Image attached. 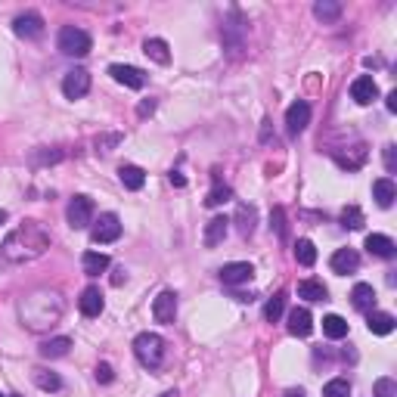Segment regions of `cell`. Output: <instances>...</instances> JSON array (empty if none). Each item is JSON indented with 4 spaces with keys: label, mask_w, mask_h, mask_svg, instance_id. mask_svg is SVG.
Here are the masks:
<instances>
[{
    "label": "cell",
    "mask_w": 397,
    "mask_h": 397,
    "mask_svg": "<svg viewBox=\"0 0 397 397\" xmlns=\"http://www.w3.org/2000/svg\"><path fill=\"white\" fill-rule=\"evenodd\" d=\"M50 242H53V236L41 221H25L3 239V255L16 264H25V261L41 257L50 248Z\"/></svg>",
    "instance_id": "cell-1"
},
{
    "label": "cell",
    "mask_w": 397,
    "mask_h": 397,
    "mask_svg": "<svg viewBox=\"0 0 397 397\" xmlns=\"http://www.w3.org/2000/svg\"><path fill=\"white\" fill-rule=\"evenodd\" d=\"M134 354L146 369H158L164 363V339L155 332H140L134 339Z\"/></svg>",
    "instance_id": "cell-2"
},
{
    "label": "cell",
    "mask_w": 397,
    "mask_h": 397,
    "mask_svg": "<svg viewBox=\"0 0 397 397\" xmlns=\"http://www.w3.org/2000/svg\"><path fill=\"white\" fill-rule=\"evenodd\" d=\"M59 50L65 53V56H87L90 47H94V41H90V35L84 28H75V25H65L62 31H59Z\"/></svg>",
    "instance_id": "cell-3"
},
{
    "label": "cell",
    "mask_w": 397,
    "mask_h": 397,
    "mask_svg": "<svg viewBox=\"0 0 397 397\" xmlns=\"http://www.w3.org/2000/svg\"><path fill=\"white\" fill-rule=\"evenodd\" d=\"M65 217H69V227L71 230H84L94 223V198L90 196H75L65 208Z\"/></svg>",
    "instance_id": "cell-4"
},
{
    "label": "cell",
    "mask_w": 397,
    "mask_h": 397,
    "mask_svg": "<svg viewBox=\"0 0 397 397\" xmlns=\"http://www.w3.org/2000/svg\"><path fill=\"white\" fill-rule=\"evenodd\" d=\"M118 236H121V221H118V214H112V211L99 214V221L94 223V230H90V239H94L96 246H109Z\"/></svg>",
    "instance_id": "cell-5"
},
{
    "label": "cell",
    "mask_w": 397,
    "mask_h": 397,
    "mask_svg": "<svg viewBox=\"0 0 397 397\" xmlns=\"http://www.w3.org/2000/svg\"><path fill=\"white\" fill-rule=\"evenodd\" d=\"M62 94L69 99H81L90 94V71L87 69H71L62 78Z\"/></svg>",
    "instance_id": "cell-6"
},
{
    "label": "cell",
    "mask_w": 397,
    "mask_h": 397,
    "mask_svg": "<svg viewBox=\"0 0 397 397\" xmlns=\"http://www.w3.org/2000/svg\"><path fill=\"white\" fill-rule=\"evenodd\" d=\"M12 31H16L19 37H25V41H35V37L44 35V19L37 16V12H19V16L12 19Z\"/></svg>",
    "instance_id": "cell-7"
},
{
    "label": "cell",
    "mask_w": 397,
    "mask_h": 397,
    "mask_svg": "<svg viewBox=\"0 0 397 397\" xmlns=\"http://www.w3.org/2000/svg\"><path fill=\"white\" fill-rule=\"evenodd\" d=\"M109 75L115 78L118 84L130 87V90H143V84H146V75H143L137 65H121V62H115V65H109Z\"/></svg>",
    "instance_id": "cell-8"
},
{
    "label": "cell",
    "mask_w": 397,
    "mask_h": 397,
    "mask_svg": "<svg viewBox=\"0 0 397 397\" xmlns=\"http://www.w3.org/2000/svg\"><path fill=\"white\" fill-rule=\"evenodd\" d=\"M217 276H221L223 286H242V282H248L255 276V267L246 261H233V264H223Z\"/></svg>",
    "instance_id": "cell-9"
},
{
    "label": "cell",
    "mask_w": 397,
    "mask_h": 397,
    "mask_svg": "<svg viewBox=\"0 0 397 397\" xmlns=\"http://www.w3.org/2000/svg\"><path fill=\"white\" fill-rule=\"evenodd\" d=\"M307 124H310V105L304 103V99H298V103H292L286 109V128L292 137H298V134H304Z\"/></svg>",
    "instance_id": "cell-10"
},
{
    "label": "cell",
    "mask_w": 397,
    "mask_h": 397,
    "mask_svg": "<svg viewBox=\"0 0 397 397\" xmlns=\"http://www.w3.org/2000/svg\"><path fill=\"white\" fill-rule=\"evenodd\" d=\"M350 99H354L357 105H369L373 99H379V84L373 81V75L354 78V84H350Z\"/></svg>",
    "instance_id": "cell-11"
},
{
    "label": "cell",
    "mask_w": 397,
    "mask_h": 397,
    "mask_svg": "<svg viewBox=\"0 0 397 397\" xmlns=\"http://www.w3.org/2000/svg\"><path fill=\"white\" fill-rule=\"evenodd\" d=\"M152 316H155V323H174V316H177V295L171 292V289L158 292V298L152 301Z\"/></svg>",
    "instance_id": "cell-12"
},
{
    "label": "cell",
    "mask_w": 397,
    "mask_h": 397,
    "mask_svg": "<svg viewBox=\"0 0 397 397\" xmlns=\"http://www.w3.org/2000/svg\"><path fill=\"white\" fill-rule=\"evenodd\" d=\"M286 329H289V335H295V339H307V335L314 332V316H310V310H307V307L289 310Z\"/></svg>",
    "instance_id": "cell-13"
},
{
    "label": "cell",
    "mask_w": 397,
    "mask_h": 397,
    "mask_svg": "<svg viewBox=\"0 0 397 397\" xmlns=\"http://www.w3.org/2000/svg\"><path fill=\"white\" fill-rule=\"evenodd\" d=\"M78 307H81L84 316H90V320H94V316H99V314H103V307H105L103 292H99L96 286H87L81 292V298H78Z\"/></svg>",
    "instance_id": "cell-14"
},
{
    "label": "cell",
    "mask_w": 397,
    "mask_h": 397,
    "mask_svg": "<svg viewBox=\"0 0 397 397\" xmlns=\"http://www.w3.org/2000/svg\"><path fill=\"white\" fill-rule=\"evenodd\" d=\"M329 264H332V270L339 276H348V273H357V267H360V255H357L354 248H339Z\"/></svg>",
    "instance_id": "cell-15"
},
{
    "label": "cell",
    "mask_w": 397,
    "mask_h": 397,
    "mask_svg": "<svg viewBox=\"0 0 397 397\" xmlns=\"http://www.w3.org/2000/svg\"><path fill=\"white\" fill-rule=\"evenodd\" d=\"M227 230H230V221L223 214H217V217H211L208 223H205V236H202V242L208 248H214V246H221L223 242V236H227Z\"/></svg>",
    "instance_id": "cell-16"
},
{
    "label": "cell",
    "mask_w": 397,
    "mask_h": 397,
    "mask_svg": "<svg viewBox=\"0 0 397 397\" xmlns=\"http://www.w3.org/2000/svg\"><path fill=\"white\" fill-rule=\"evenodd\" d=\"M394 239L385 233H369L366 236V251L375 257H382V261H388V257H394Z\"/></svg>",
    "instance_id": "cell-17"
},
{
    "label": "cell",
    "mask_w": 397,
    "mask_h": 397,
    "mask_svg": "<svg viewBox=\"0 0 397 397\" xmlns=\"http://www.w3.org/2000/svg\"><path fill=\"white\" fill-rule=\"evenodd\" d=\"M350 304H354L357 310H363V314L375 310V289L369 286V282H357V286L350 289Z\"/></svg>",
    "instance_id": "cell-18"
},
{
    "label": "cell",
    "mask_w": 397,
    "mask_h": 397,
    "mask_svg": "<svg viewBox=\"0 0 397 397\" xmlns=\"http://www.w3.org/2000/svg\"><path fill=\"white\" fill-rule=\"evenodd\" d=\"M373 198H375L379 208H391L394 198H397V187H394L391 177H379V180L373 183Z\"/></svg>",
    "instance_id": "cell-19"
},
{
    "label": "cell",
    "mask_w": 397,
    "mask_h": 397,
    "mask_svg": "<svg viewBox=\"0 0 397 397\" xmlns=\"http://www.w3.org/2000/svg\"><path fill=\"white\" fill-rule=\"evenodd\" d=\"M394 323L397 320L391 314H385V310H369V314H366V326H369V332H373V335H391Z\"/></svg>",
    "instance_id": "cell-20"
},
{
    "label": "cell",
    "mask_w": 397,
    "mask_h": 397,
    "mask_svg": "<svg viewBox=\"0 0 397 397\" xmlns=\"http://www.w3.org/2000/svg\"><path fill=\"white\" fill-rule=\"evenodd\" d=\"M118 177H121L124 189H130V193L143 189V183H146V171L137 168V164H121V168H118Z\"/></svg>",
    "instance_id": "cell-21"
},
{
    "label": "cell",
    "mask_w": 397,
    "mask_h": 397,
    "mask_svg": "<svg viewBox=\"0 0 397 397\" xmlns=\"http://www.w3.org/2000/svg\"><path fill=\"white\" fill-rule=\"evenodd\" d=\"M81 264H84V273L87 276H99L109 270V255H103V251H84Z\"/></svg>",
    "instance_id": "cell-22"
},
{
    "label": "cell",
    "mask_w": 397,
    "mask_h": 397,
    "mask_svg": "<svg viewBox=\"0 0 397 397\" xmlns=\"http://www.w3.org/2000/svg\"><path fill=\"white\" fill-rule=\"evenodd\" d=\"M298 298H304V301H326L329 292L320 280H301L298 282Z\"/></svg>",
    "instance_id": "cell-23"
},
{
    "label": "cell",
    "mask_w": 397,
    "mask_h": 397,
    "mask_svg": "<svg viewBox=\"0 0 397 397\" xmlns=\"http://www.w3.org/2000/svg\"><path fill=\"white\" fill-rule=\"evenodd\" d=\"M143 53H146L149 59H155L158 65H168V62H171V50H168V41H162V37H149V41L143 44Z\"/></svg>",
    "instance_id": "cell-24"
},
{
    "label": "cell",
    "mask_w": 397,
    "mask_h": 397,
    "mask_svg": "<svg viewBox=\"0 0 397 397\" xmlns=\"http://www.w3.org/2000/svg\"><path fill=\"white\" fill-rule=\"evenodd\" d=\"M323 332L329 335V339H345L348 335V320L345 316H339V314H329V316H323Z\"/></svg>",
    "instance_id": "cell-25"
},
{
    "label": "cell",
    "mask_w": 397,
    "mask_h": 397,
    "mask_svg": "<svg viewBox=\"0 0 397 397\" xmlns=\"http://www.w3.org/2000/svg\"><path fill=\"white\" fill-rule=\"evenodd\" d=\"M71 348V341L65 339V335H59V339H50L41 345V357H47V360H56V357H65Z\"/></svg>",
    "instance_id": "cell-26"
},
{
    "label": "cell",
    "mask_w": 397,
    "mask_h": 397,
    "mask_svg": "<svg viewBox=\"0 0 397 397\" xmlns=\"http://www.w3.org/2000/svg\"><path fill=\"white\" fill-rule=\"evenodd\" d=\"M295 261L301 264V267H314L316 264V248L310 239H298L295 242Z\"/></svg>",
    "instance_id": "cell-27"
},
{
    "label": "cell",
    "mask_w": 397,
    "mask_h": 397,
    "mask_svg": "<svg viewBox=\"0 0 397 397\" xmlns=\"http://www.w3.org/2000/svg\"><path fill=\"white\" fill-rule=\"evenodd\" d=\"M282 310H286V292H276L267 304H264V320H267V323H276V320L282 316Z\"/></svg>",
    "instance_id": "cell-28"
},
{
    "label": "cell",
    "mask_w": 397,
    "mask_h": 397,
    "mask_svg": "<svg viewBox=\"0 0 397 397\" xmlns=\"http://www.w3.org/2000/svg\"><path fill=\"white\" fill-rule=\"evenodd\" d=\"M35 385L41 388V391H59L62 379H59L56 373H50V369H35Z\"/></svg>",
    "instance_id": "cell-29"
},
{
    "label": "cell",
    "mask_w": 397,
    "mask_h": 397,
    "mask_svg": "<svg viewBox=\"0 0 397 397\" xmlns=\"http://www.w3.org/2000/svg\"><path fill=\"white\" fill-rule=\"evenodd\" d=\"M230 198H233V189L223 187V183H217V187L205 196V205H208V208H221V205H227Z\"/></svg>",
    "instance_id": "cell-30"
},
{
    "label": "cell",
    "mask_w": 397,
    "mask_h": 397,
    "mask_svg": "<svg viewBox=\"0 0 397 397\" xmlns=\"http://www.w3.org/2000/svg\"><path fill=\"white\" fill-rule=\"evenodd\" d=\"M314 16L323 19V22H335V19L341 16V6L332 3V0H320V3L314 6Z\"/></svg>",
    "instance_id": "cell-31"
},
{
    "label": "cell",
    "mask_w": 397,
    "mask_h": 397,
    "mask_svg": "<svg viewBox=\"0 0 397 397\" xmlns=\"http://www.w3.org/2000/svg\"><path fill=\"white\" fill-rule=\"evenodd\" d=\"M341 227L345 230H360L363 227V211L357 208V205H348V208L341 211Z\"/></svg>",
    "instance_id": "cell-32"
},
{
    "label": "cell",
    "mask_w": 397,
    "mask_h": 397,
    "mask_svg": "<svg viewBox=\"0 0 397 397\" xmlns=\"http://www.w3.org/2000/svg\"><path fill=\"white\" fill-rule=\"evenodd\" d=\"M323 397H350V382L348 379H332L323 388Z\"/></svg>",
    "instance_id": "cell-33"
},
{
    "label": "cell",
    "mask_w": 397,
    "mask_h": 397,
    "mask_svg": "<svg viewBox=\"0 0 397 397\" xmlns=\"http://www.w3.org/2000/svg\"><path fill=\"white\" fill-rule=\"evenodd\" d=\"M270 227L276 230V236H280V239H286V211H282L280 205L270 211Z\"/></svg>",
    "instance_id": "cell-34"
},
{
    "label": "cell",
    "mask_w": 397,
    "mask_h": 397,
    "mask_svg": "<svg viewBox=\"0 0 397 397\" xmlns=\"http://www.w3.org/2000/svg\"><path fill=\"white\" fill-rule=\"evenodd\" d=\"M251 230H255V208H246V205H242L239 208V233L251 236Z\"/></svg>",
    "instance_id": "cell-35"
},
{
    "label": "cell",
    "mask_w": 397,
    "mask_h": 397,
    "mask_svg": "<svg viewBox=\"0 0 397 397\" xmlns=\"http://www.w3.org/2000/svg\"><path fill=\"white\" fill-rule=\"evenodd\" d=\"M375 397H397V382L394 379H379L375 382Z\"/></svg>",
    "instance_id": "cell-36"
},
{
    "label": "cell",
    "mask_w": 397,
    "mask_h": 397,
    "mask_svg": "<svg viewBox=\"0 0 397 397\" xmlns=\"http://www.w3.org/2000/svg\"><path fill=\"white\" fill-rule=\"evenodd\" d=\"M115 379V373H112L109 363H96V382H103V385H109V382Z\"/></svg>",
    "instance_id": "cell-37"
},
{
    "label": "cell",
    "mask_w": 397,
    "mask_h": 397,
    "mask_svg": "<svg viewBox=\"0 0 397 397\" xmlns=\"http://www.w3.org/2000/svg\"><path fill=\"white\" fill-rule=\"evenodd\" d=\"M152 112H155V99H143V103H140V109H137V115H140V118H146V115H152Z\"/></svg>",
    "instance_id": "cell-38"
},
{
    "label": "cell",
    "mask_w": 397,
    "mask_h": 397,
    "mask_svg": "<svg viewBox=\"0 0 397 397\" xmlns=\"http://www.w3.org/2000/svg\"><path fill=\"white\" fill-rule=\"evenodd\" d=\"M171 187L183 189V187H187V177H183V174H180V171H171Z\"/></svg>",
    "instance_id": "cell-39"
},
{
    "label": "cell",
    "mask_w": 397,
    "mask_h": 397,
    "mask_svg": "<svg viewBox=\"0 0 397 397\" xmlns=\"http://www.w3.org/2000/svg\"><path fill=\"white\" fill-rule=\"evenodd\" d=\"M121 282H128V273H124V267H118L115 273H112V286H121Z\"/></svg>",
    "instance_id": "cell-40"
},
{
    "label": "cell",
    "mask_w": 397,
    "mask_h": 397,
    "mask_svg": "<svg viewBox=\"0 0 397 397\" xmlns=\"http://www.w3.org/2000/svg\"><path fill=\"white\" fill-rule=\"evenodd\" d=\"M385 168H388V171H394V146H391V143L385 146Z\"/></svg>",
    "instance_id": "cell-41"
},
{
    "label": "cell",
    "mask_w": 397,
    "mask_h": 397,
    "mask_svg": "<svg viewBox=\"0 0 397 397\" xmlns=\"http://www.w3.org/2000/svg\"><path fill=\"white\" fill-rule=\"evenodd\" d=\"M388 109L397 112V94H388Z\"/></svg>",
    "instance_id": "cell-42"
},
{
    "label": "cell",
    "mask_w": 397,
    "mask_h": 397,
    "mask_svg": "<svg viewBox=\"0 0 397 397\" xmlns=\"http://www.w3.org/2000/svg\"><path fill=\"white\" fill-rule=\"evenodd\" d=\"M282 397H304V391H286Z\"/></svg>",
    "instance_id": "cell-43"
},
{
    "label": "cell",
    "mask_w": 397,
    "mask_h": 397,
    "mask_svg": "<svg viewBox=\"0 0 397 397\" xmlns=\"http://www.w3.org/2000/svg\"><path fill=\"white\" fill-rule=\"evenodd\" d=\"M3 221H6V211H3V208H0V223H3Z\"/></svg>",
    "instance_id": "cell-44"
},
{
    "label": "cell",
    "mask_w": 397,
    "mask_h": 397,
    "mask_svg": "<svg viewBox=\"0 0 397 397\" xmlns=\"http://www.w3.org/2000/svg\"><path fill=\"white\" fill-rule=\"evenodd\" d=\"M162 397H177V391H164Z\"/></svg>",
    "instance_id": "cell-45"
},
{
    "label": "cell",
    "mask_w": 397,
    "mask_h": 397,
    "mask_svg": "<svg viewBox=\"0 0 397 397\" xmlns=\"http://www.w3.org/2000/svg\"><path fill=\"white\" fill-rule=\"evenodd\" d=\"M6 397H19V394H6Z\"/></svg>",
    "instance_id": "cell-46"
},
{
    "label": "cell",
    "mask_w": 397,
    "mask_h": 397,
    "mask_svg": "<svg viewBox=\"0 0 397 397\" xmlns=\"http://www.w3.org/2000/svg\"><path fill=\"white\" fill-rule=\"evenodd\" d=\"M0 397H6V394H0Z\"/></svg>",
    "instance_id": "cell-47"
}]
</instances>
